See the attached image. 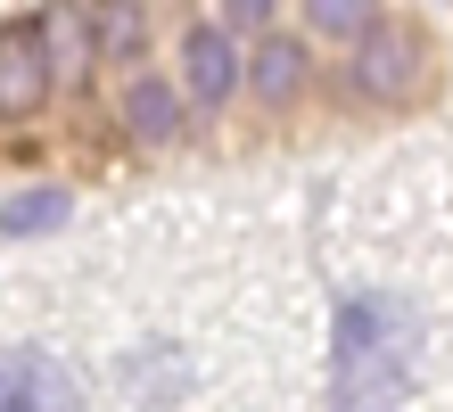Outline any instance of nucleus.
<instances>
[{
	"label": "nucleus",
	"instance_id": "obj_1",
	"mask_svg": "<svg viewBox=\"0 0 453 412\" xmlns=\"http://www.w3.org/2000/svg\"><path fill=\"white\" fill-rule=\"evenodd\" d=\"M420 371V314L395 297H355L330 330V404L338 412H388Z\"/></svg>",
	"mask_w": 453,
	"mask_h": 412
},
{
	"label": "nucleus",
	"instance_id": "obj_2",
	"mask_svg": "<svg viewBox=\"0 0 453 412\" xmlns=\"http://www.w3.org/2000/svg\"><path fill=\"white\" fill-rule=\"evenodd\" d=\"M50 82H58V66H50V25L42 17L0 25V124L34 116V107L50 99Z\"/></svg>",
	"mask_w": 453,
	"mask_h": 412
},
{
	"label": "nucleus",
	"instance_id": "obj_3",
	"mask_svg": "<svg viewBox=\"0 0 453 412\" xmlns=\"http://www.w3.org/2000/svg\"><path fill=\"white\" fill-rule=\"evenodd\" d=\"M0 412H83V379L42 346H0Z\"/></svg>",
	"mask_w": 453,
	"mask_h": 412
},
{
	"label": "nucleus",
	"instance_id": "obj_4",
	"mask_svg": "<svg viewBox=\"0 0 453 412\" xmlns=\"http://www.w3.org/2000/svg\"><path fill=\"white\" fill-rule=\"evenodd\" d=\"M346 74H355V91H363V99H404V91H412V74H420V34H412V25H388V17H380V25L355 42Z\"/></svg>",
	"mask_w": 453,
	"mask_h": 412
},
{
	"label": "nucleus",
	"instance_id": "obj_5",
	"mask_svg": "<svg viewBox=\"0 0 453 412\" xmlns=\"http://www.w3.org/2000/svg\"><path fill=\"white\" fill-rule=\"evenodd\" d=\"M239 91V50L223 25H190V42H181V107H223Z\"/></svg>",
	"mask_w": 453,
	"mask_h": 412
},
{
	"label": "nucleus",
	"instance_id": "obj_6",
	"mask_svg": "<svg viewBox=\"0 0 453 412\" xmlns=\"http://www.w3.org/2000/svg\"><path fill=\"white\" fill-rule=\"evenodd\" d=\"M124 132L132 141H181V91L165 74H132L124 82Z\"/></svg>",
	"mask_w": 453,
	"mask_h": 412
},
{
	"label": "nucleus",
	"instance_id": "obj_7",
	"mask_svg": "<svg viewBox=\"0 0 453 412\" xmlns=\"http://www.w3.org/2000/svg\"><path fill=\"white\" fill-rule=\"evenodd\" d=\"M248 82H256L264 99H297V91H305V50H297V42H264L256 66H248Z\"/></svg>",
	"mask_w": 453,
	"mask_h": 412
},
{
	"label": "nucleus",
	"instance_id": "obj_8",
	"mask_svg": "<svg viewBox=\"0 0 453 412\" xmlns=\"http://www.w3.org/2000/svg\"><path fill=\"white\" fill-rule=\"evenodd\" d=\"M50 223H66V190H25V198L9 206V214H0V231H50Z\"/></svg>",
	"mask_w": 453,
	"mask_h": 412
},
{
	"label": "nucleus",
	"instance_id": "obj_9",
	"mask_svg": "<svg viewBox=\"0 0 453 412\" xmlns=\"http://www.w3.org/2000/svg\"><path fill=\"white\" fill-rule=\"evenodd\" d=\"M371 25H380V17H371L363 0H313V34H338V42H363Z\"/></svg>",
	"mask_w": 453,
	"mask_h": 412
},
{
	"label": "nucleus",
	"instance_id": "obj_10",
	"mask_svg": "<svg viewBox=\"0 0 453 412\" xmlns=\"http://www.w3.org/2000/svg\"><path fill=\"white\" fill-rule=\"evenodd\" d=\"M91 34H99V50H108V58H132V50H141V9H99L91 17Z\"/></svg>",
	"mask_w": 453,
	"mask_h": 412
}]
</instances>
